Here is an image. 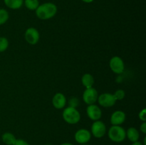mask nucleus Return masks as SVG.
<instances>
[{"mask_svg": "<svg viewBox=\"0 0 146 145\" xmlns=\"http://www.w3.org/2000/svg\"><path fill=\"white\" fill-rule=\"evenodd\" d=\"M36 15L38 18L47 20L53 18L56 14L57 7L51 2H46L41 4L35 10Z\"/></svg>", "mask_w": 146, "mask_h": 145, "instance_id": "f257e3e1", "label": "nucleus"}, {"mask_svg": "<svg viewBox=\"0 0 146 145\" xmlns=\"http://www.w3.org/2000/svg\"><path fill=\"white\" fill-rule=\"evenodd\" d=\"M109 139L112 142L120 143L125 140L126 138V132L122 127L119 125H113L108 132Z\"/></svg>", "mask_w": 146, "mask_h": 145, "instance_id": "f03ea898", "label": "nucleus"}, {"mask_svg": "<svg viewBox=\"0 0 146 145\" xmlns=\"http://www.w3.org/2000/svg\"><path fill=\"white\" fill-rule=\"evenodd\" d=\"M63 118L66 123L70 125L77 124L81 119V115L76 108L68 107L65 108L62 114Z\"/></svg>", "mask_w": 146, "mask_h": 145, "instance_id": "7ed1b4c3", "label": "nucleus"}, {"mask_svg": "<svg viewBox=\"0 0 146 145\" xmlns=\"http://www.w3.org/2000/svg\"><path fill=\"white\" fill-rule=\"evenodd\" d=\"M98 94L96 90L94 88H86L83 94V100L86 104L94 105L98 100Z\"/></svg>", "mask_w": 146, "mask_h": 145, "instance_id": "20e7f679", "label": "nucleus"}, {"mask_svg": "<svg viewBox=\"0 0 146 145\" xmlns=\"http://www.w3.org/2000/svg\"><path fill=\"white\" fill-rule=\"evenodd\" d=\"M106 133V127L102 121H94L91 126V134L96 138H101Z\"/></svg>", "mask_w": 146, "mask_h": 145, "instance_id": "39448f33", "label": "nucleus"}, {"mask_svg": "<svg viewBox=\"0 0 146 145\" xmlns=\"http://www.w3.org/2000/svg\"><path fill=\"white\" fill-rule=\"evenodd\" d=\"M109 66L111 71L116 74H121L125 69L123 61L118 56H114L110 60Z\"/></svg>", "mask_w": 146, "mask_h": 145, "instance_id": "423d86ee", "label": "nucleus"}, {"mask_svg": "<svg viewBox=\"0 0 146 145\" xmlns=\"http://www.w3.org/2000/svg\"><path fill=\"white\" fill-rule=\"evenodd\" d=\"M97 101L98 102L99 105L104 107H111L113 106L116 102L113 95L111 93H108V92L103 93L99 95Z\"/></svg>", "mask_w": 146, "mask_h": 145, "instance_id": "0eeeda50", "label": "nucleus"}, {"mask_svg": "<svg viewBox=\"0 0 146 145\" xmlns=\"http://www.w3.org/2000/svg\"><path fill=\"white\" fill-rule=\"evenodd\" d=\"M24 37L28 44H31V45H35L39 41V32L35 28L30 27V28H27V31H25Z\"/></svg>", "mask_w": 146, "mask_h": 145, "instance_id": "6e6552de", "label": "nucleus"}, {"mask_svg": "<svg viewBox=\"0 0 146 145\" xmlns=\"http://www.w3.org/2000/svg\"><path fill=\"white\" fill-rule=\"evenodd\" d=\"M76 142L80 144L88 143L91 138V133L86 129H80L77 131L74 135Z\"/></svg>", "mask_w": 146, "mask_h": 145, "instance_id": "1a4fd4ad", "label": "nucleus"}, {"mask_svg": "<svg viewBox=\"0 0 146 145\" xmlns=\"http://www.w3.org/2000/svg\"><path fill=\"white\" fill-rule=\"evenodd\" d=\"M86 113L88 117L93 121L99 120L102 116V111L101 108L95 104L88 105L86 109Z\"/></svg>", "mask_w": 146, "mask_h": 145, "instance_id": "9d476101", "label": "nucleus"}, {"mask_svg": "<svg viewBox=\"0 0 146 145\" xmlns=\"http://www.w3.org/2000/svg\"><path fill=\"white\" fill-rule=\"evenodd\" d=\"M52 104L56 109H61L64 108L66 104V98L64 94L61 92L55 94L52 99Z\"/></svg>", "mask_w": 146, "mask_h": 145, "instance_id": "9b49d317", "label": "nucleus"}, {"mask_svg": "<svg viewBox=\"0 0 146 145\" xmlns=\"http://www.w3.org/2000/svg\"><path fill=\"white\" fill-rule=\"evenodd\" d=\"M126 115L123 111L117 110L115 111L111 115V123L113 125H119L121 126L125 120Z\"/></svg>", "mask_w": 146, "mask_h": 145, "instance_id": "f8f14e48", "label": "nucleus"}, {"mask_svg": "<svg viewBox=\"0 0 146 145\" xmlns=\"http://www.w3.org/2000/svg\"><path fill=\"white\" fill-rule=\"evenodd\" d=\"M126 136L131 142H138L140 137L139 132L135 127H130L126 131Z\"/></svg>", "mask_w": 146, "mask_h": 145, "instance_id": "ddd939ff", "label": "nucleus"}, {"mask_svg": "<svg viewBox=\"0 0 146 145\" xmlns=\"http://www.w3.org/2000/svg\"><path fill=\"white\" fill-rule=\"evenodd\" d=\"M81 82H82L83 85L86 88H93V85L94 84V78L92 75L89 73H86L81 78Z\"/></svg>", "mask_w": 146, "mask_h": 145, "instance_id": "4468645a", "label": "nucleus"}, {"mask_svg": "<svg viewBox=\"0 0 146 145\" xmlns=\"http://www.w3.org/2000/svg\"><path fill=\"white\" fill-rule=\"evenodd\" d=\"M4 4L7 7L11 9H18L23 5V0H4Z\"/></svg>", "mask_w": 146, "mask_h": 145, "instance_id": "2eb2a0df", "label": "nucleus"}, {"mask_svg": "<svg viewBox=\"0 0 146 145\" xmlns=\"http://www.w3.org/2000/svg\"><path fill=\"white\" fill-rule=\"evenodd\" d=\"M1 139H2L3 142L7 145H14L17 141L15 136L10 132H6L3 134Z\"/></svg>", "mask_w": 146, "mask_h": 145, "instance_id": "dca6fc26", "label": "nucleus"}, {"mask_svg": "<svg viewBox=\"0 0 146 145\" xmlns=\"http://www.w3.org/2000/svg\"><path fill=\"white\" fill-rule=\"evenodd\" d=\"M24 4L28 9L36 10L39 6V1L38 0H25Z\"/></svg>", "mask_w": 146, "mask_h": 145, "instance_id": "f3484780", "label": "nucleus"}, {"mask_svg": "<svg viewBox=\"0 0 146 145\" xmlns=\"http://www.w3.org/2000/svg\"><path fill=\"white\" fill-rule=\"evenodd\" d=\"M9 13L4 9H0V25L5 24L9 19Z\"/></svg>", "mask_w": 146, "mask_h": 145, "instance_id": "a211bd4d", "label": "nucleus"}, {"mask_svg": "<svg viewBox=\"0 0 146 145\" xmlns=\"http://www.w3.org/2000/svg\"><path fill=\"white\" fill-rule=\"evenodd\" d=\"M9 46V41L5 37H0V52H4Z\"/></svg>", "mask_w": 146, "mask_h": 145, "instance_id": "6ab92c4d", "label": "nucleus"}, {"mask_svg": "<svg viewBox=\"0 0 146 145\" xmlns=\"http://www.w3.org/2000/svg\"><path fill=\"white\" fill-rule=\"evenodd\" d=\"M115 98V100H121L125 98V92H124L123 90L119 89V90H117L115 92V93L113 94Z\"/></svg>", "mask_w": 146, "mask_h": 145, "instance_id": "aec40b11", "label": "nucleus"}, {"mask_svg": "<svg viewBox=\"0 0 146 145\" xmlns=\"http://www.w3.org/2000/svg\"><path fill=\"white\" fill-rule=\"evenodd\" d=\"M68 103H69V107H72L76 108L77 105H78V100L76 98H71Z\"/></svg>", "mask_w": 146, "mask_h": 145, "instance_id": "412c9836", "label": "nucleus"}, {"mask_svg": "<svg viewBox=\"0 0 146 145\" xmlns=\"http://www.w3.org/2000/svg\"><path fill=\"white\" fill-rule=\"evenodd\" d=\"M138 116H139V119H141V121H143V122H145L146 121V109H142V110L139 112V115H138Z\"/></svg>", "mask_w": 146, "mask_h": 145, "instance_id": "4be33fe9", "label": "nucleus"}, {"mask_svg": "<svg viewBox=\"0 0 146 145\" xmlns=\"http://www.w3.org/2000/svg\"><path fill=\"white\" fill-rule=\"evenodd\" d=\"M14 145H30L28 142H26L24 139H17L15 144Z\"/></svg>", "mask_w": 146, "mask_h": 145, "instance_id": "5701e85b", "label": "nucleus"}, {"mask_svg": "<svg viewBox=\"0 0 146 145\" xmlns=\"http://www.w3.org/2000/svg\"><path fill=\"white\" fill-rule=\"evenodd\" d=\"M140 129H141V131L143 134L146 133V122H143L142 125H141V127H140Z\"/></svg>", "mask_w": 146, "mask_h": 145, "instance_id": "b1692460", "label": "nucleus"}, {"mask_svg": "<svg viewBox=\"0 0 146 145\" xmlns=\"http://www.w3.org/2000/svg\"><path fill=\"white\" fill-rule=\"evenodd\" d=\"M131 145H143L141 143V142H133V144Z\"/></svg>", "mask_w": 146, "mask_h": 145, "instance_id": "393cba45", "label": "nucleus"}, {"mask_svg": "<svg viewBox=\"0 0 146 145\" xmlns=\"http://www.w3.org/2000/svg\"><path fill=\"white\" fill-rule=\"evenodd\" d=\"M82 1L85 3H91L94 0H82Z\"/></svg>", "mask_w": 146, "mask_h": 145, "instance_id": "a878e982", "label": "nucleus"}, {"mask_svg": "<svg viewBox=\"0 0 146 145\" xmlns=\"http://www.w3.org/2000/svg\"><path fill=\"white\" fill-rule=\"evenodd\" d=\"M61 145H74V144H71V143H68V142H66V143L61 144Z\"/></svg>", "mask_w": 146, "mask_h": 145, "instance_id": "bb28decb", "label": "nucleus"}, {"mask_svg": "<svg viewBox=\"0 0 146 145\" xmlns=\"http://www.w3.org/2000/svg\"><path fill=\"white\" fill-rule=\"evenodd\" d=\"M144 145H146V137L144 138Z\"/></svg>", "mask_w": 146, "mask_h": 145, "instance_id": "cd10ccee", "label": "nucleus"}, {"mask_svg": "<svg viewBox=\"0 0 146 145\" xmlns=\"http://www.w3.org/2000/svg\"><path fill=\"white\" fill-rule=\"evenodd\" d=\"M81 145H88V144H81Z\"/></svg>", "mask_w": 146, "mask_h": 145, "instance_id": "c85d7f7f", "label": "nucleus"}, {"mask_svg": "<svg viewBox=\"0 0 146 145\" xmlns=\"http://www.w3.org/2000/svg\"><path fill=\"white\" fill-rule=\"evenodd\" d=\"M46 145H51V144H46Z\"/></svg>", "mask_w": 146, "mask_h": 145, "instance_id": "c756f323", "label": "nucleus"}]
</instances>
